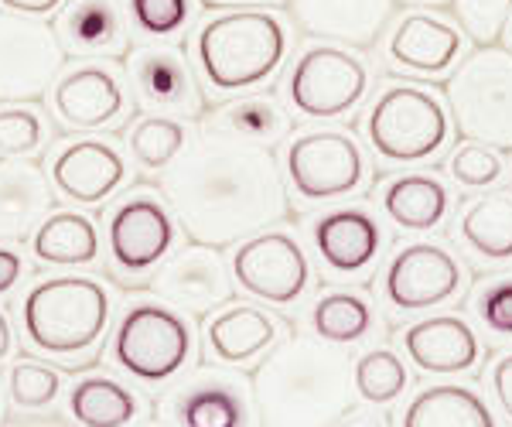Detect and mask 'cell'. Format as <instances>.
I'll return each mask as SVG.
<instances>
[{"label":"cell","instance_id":"obj_1","mask_svg":"<svg viewBox=\"0 0 512 427\" xmlns=\"http://www.w3.org/2000/svg\"><path fill=\"white\" fill-rule=\"evenodd\" d=\"M161 192L185 233L219 250L287 216V188L274 151L219 130H205L168 164Z\"/></svg>","mask_w":512,"mask_h":427},{"label":"cell","instance_id":"obj_2","mask_svg":"<svg viewBox=\"0 0 512 427\" xmlns=\"http://www.w3.org/2000/svg\"><path fill=\"white\" fill-rule=\"evenodd\" d=\"M352 363L325 339L294 335L253 376L260 427H335L352 410Z\"/></svg>","mask_w":512,"mask_h":427},{"label":"cell","instance_id":"obj_3","mask_svg":"<svg viewBox=\"0 0 512 427\" xmlns=\"http://www.w3.org/2000/svg\"><path fill=\"white\" fill-rule=\"evenodd\" d=\"M287 24L263 7L209 18L195 35V59L219 93H239L274 79L287 59Z\"/></svg>","mask_w":512,"mask_h":427},{"label":"cell","instance_id":"obj_4","mask_svg":"<svg viewBox=\"0 0 512 427\" xmlns=\"http://www.w3.org/2000/svg\"><path fill=\"white\" fill-rule=\"evenodd\" d=\"M21 325L31 346L48 356L72 359L93 352L110 325V291L96 277H48L24 298Z\"/></svg>","mask_w":512,"mask_h":427},{"label":"cell","instance_id":"obj_5","mask_svg":"<svg viewBox=\"0 0 512 427\" xmlns=\"http://www.w3.org/2000/svg\"><path fill=\"white\" fill-rule=\"evenodd\" d=\"M448 106L461 137L512 151V52L485 45L448 79Z\"/></svg>","mask_w":512,"mask_h":427},{"label":"cell","instance_id":"obj_6","mask_svg":"<svg viewBox=\"0 0 512 427\" xmlns=\"http://www.w3.org/2000/svg\"><path fill=\"white\" fill-rule=\"evenodd\" d=\"M366 134L379 158L427 161L448 144V110L424 86H390L369 110Z\"/></svg>","mask_w":512,"mask_h":427},{"label":"cell","instance_id":"obj_7","mask_svg":"<svg viewBox=\"0 0 512 427\" xmlns=\"http://www.w3.org/2000/svg\"><path fill=\"white\" fill-rule=\"evenodd\" d=\"M192 346V325L181 318V311L158 301H140L120 318L113 359L140 383H164L188 366Z\"/></svg>","mask_w":512,"mask_h":427},{"label":"cell","instance_id":"obj_8","mask_svg":"<svg viewBox=\"0 0 512 427\" xmlns=\"http://www.w3.org/2000/svg\"><path fill=\"white\" fill-rule=\"evenodd\" d=\"M369 72L359 55L335 45H311L297 55L287 76V100L301 117L335 120L362 103Z\"/></svg>","mask_w":512,"mask_h":427},{"label":"cell","instance_id":"obj_9","mask_svg":"<svg viewBox=\"0 0 512 427\" xmlns=\"http://www.w3.org/2000/svg\"><path fill=\"white\" fill-rule=\"evenodd\" d=\"M65 48L55 28L38 18L0 11V100H41L59 82Z\"/></svg>","mask_w":512,"mask_h":427},{"label":"cell","instance_id":"obj_10","mask_svg":"<svg viewBox=\"0 0 512 427\" xmlns=\"http://www.w3.org/2000/svg\"><path fill=\"white\" fill-rule=\"evenodd\" d=\"M287 178L308 202L342 199L362 185L366 158L345 130H311L287 147Z\"/></svg>","mask_w":512,"mask_h":427},{"label":"cell","instance_id":"obj_11","mask_svg":"<svg viewBox=\"0 0 512 427\" xmlns=\"http://www.w3.org/2000/svg\"><path fill=\"white\" fill-rule=\"evenodd\" d=\"M233 277L246 294L270 305H294L311 281L301 243L287 233H256L236 246Z\"/></svg>","mask_w":512,"mask_h":427},{"label":"cell","instance_id":"obj_12","mask_svg":"<svg viewBox=\"0 0 512 427\" xmlns=\"http://www.w3.org/2000/svg\"><path fill=\"white\" fill-rule=\"evenodd\" d=\"M106 240H110L113 264L123 274H147L175 246V219L154 195L137 192L110 212Z\"/></svg>","mask_w":512,"mask_h":427},{"label":"cell","instance_id":"obj_13","mask_svg":"<svg viewBox=\"0 0 512 427\" xmlns=\"http://www.w3.org/2000/svg\"><path fill=\"white\" fill-rule=\"evenodd\" d=\"M154 294L171 308H185L192 315H205L233 301V274L226 270L219 246H185L175 257L161 260L154 274Z\"/></svg>","mask_w":512,"mask_h":427},{"label":"cell","instance_id":"obj_14","mask_svg":"<svg viewBox=\"0 0 512 427\" xmlns=\"http://www.w3.org/2000/svg\"><path fill=\"white\" fill-rule=\"evenodd\" d=\"M386 301L400 311H424L444 305L461 291V267L444 246L410 243L393 257L383 281Z\"/></svg>","mask_w":512,"mask_h":427},{"label":"cell","instance_id":"obj_15","mask_svg":"<svg viewBox=\"0 0 512 427\" xmlns=\"http://www.w3.org/2000/svg\"><path fill=\"white\" fill-rule=\"evenodd\" d=\"M127 76L134 82L140 103L151 110L195 117L202 110V93L192 76V65L171 45H144L127 59Z\"/></svg>","mask_w":512,"mask_h":427},{"label":"cell","instance_id":"obj_16","mask_svg":"<svg viewBox=\"0 0 512 427\" xmlns=\"http://www.w3.org/2000/svg\"><path fill=\"white\" fill-rule=\"evenodd\" d=\"M127 182V161L113 144L99 137H79L65 144L52 161V185L65 199L99 205Z\"/></svg>","mask_w":512,"mask_h":427},{"label":"cell","instance_id":"obj_17","mask_svg":"<svg viewBox=\"0 0 512 427\" xmlns=\"http://www.w3.org/2000/svg\"><path fill=\"white\" fill-rule=\"evenodd\" d=\"M393 0H291V18L304 35L369 48L383 35Z\"/></svg>","mask_w":512,"mask_h":427},{"label":"cell","instance_id":"obj_18","mask_svg":"<svg viewBox=\"0 0 512 427\" xmlns=\"http://www.w3.org/2000/svg\"><path fill=\"white\" fill-rule=\"evenodd\" d=\"M52 178L38 161H0V243H24L52 212Z\"/></svg>","mask_w":512,"mask_h":427},{"label":"cell","instance_id":"obj_19","mask_svg":"<svg viewBox=\"0 0 512 427\" xmlns=\"http://www.w3.org/2000/svg\"><path fill=\"white\" fill-rule=\"evenodd\" d=\"M123 106H127V93L117 72H110L106 65H79L55 82V113L65 127H110L123 113Z\"/></svg>","mask_w":512,"mask_h":427},{"label":"cell","instance_id":"obj_20","mask_svg":"<svg viewBox=\"0 0 512 427\" xmlns=\"http://www.w3.org/2000/svg\"><path fill=\"white\" fill-rule=\"evenodd\" d=\"M461 48H465V35H461L454 24L434 14H407L393 28L386 55L393 65L410 72H424V76H441L448 72L454 62L461 59Z\"/></svg>","mask_w":512,"mask_h":427},{"label":"cell","instance_id":"obj_21","mask_svg":"<svg viewBox=\"0 0 512 427\" xmlns=\"http://www.w3.org/2000/svg\"><path fill=\"white\" fill-rule=\"evenodd\" d=\"M403 349L424 373H465L478 363V339L465 318L437 315L403 332Z\"/></svg>","mask_w":512,"mask_h":427},{"label":"cell","instance_id":"obj_22","mask_svg":"<svg viewBox=\"0 0 512 427\" xmlns=\"http://www.w3.org/2000/svg\"><path fill=\"white\" fill-rule=\"evenodd\" d=\"M315 246L328 270L359 274L376 260L383 246V229L362 209H335L315 223Z\"/></svg>","mask_w":512,"mask_h":427},{"label":"cell","instance_id":"obj_23","mask_svg":"<svg viewBox=\"0 0 512 427\" xmlns=\"http://www.w3.org/2000/svg\"><path fill=\"white\" fill-rule=\"evenodd\" d=\"M55 35L62 48L79 59L89 55H117L123 48L120 0H65Z\"/></svg>","mask_w":512,"mask_h":427},{"label":"cell","instance_id":"obj_24","mask_svg":"<svg viewBox=\"0 0 512 427\" xmlns=\"http://www.w3.org/2000/svg\"><path fill=\"white\" fill-rule=\"evenodd\" d=\"M277 342V322L256 305H229L205 325V349L219 363H250Z\"/></svg>","mask_w":512,"mask_h":427},{"label":"cell","instance_id":"obj_25","mask_svg":"<svg viewBox=\"0 0 512 427\" xmlns=\"http://www.w3.org/2000/svg\"><path fill=\"white\" fill-rule=\"evenodd\" d=\"M178 427H246V397L229 376H198L171 400Z\"/></svg>","mask_w":512,"mask_h":427},{"label":"cell","instance_id":"obj_26","mask_svg":"<svg viewBox=\"0 0 512 427\" xmlns=\"http://www.w3.org/2000/svg\"><path fill=\"white\" fill-rule=\"evenodd\" d=\"M31 250L48 267H89L99 257V229L82 212H55L35 229Z\"/></svg>","mask_w":512,"mask_h":427},{"label":"cell","instance_id":"obj_27","mask_svg":"<svg viewBox=\"0 0 512 427\" xmlns=\"http://www.w3.org/2000/svg\"><path fill=\"white\" fill-rule=\"evenodd\" d=\"M403 427H495V417L475 390L437 383L407 407Z\"/></svg>","mask_w":512,"mask_h":427},{"label":"cell","instance_id":"obj_28","mask_svg":"<svg viewBox=\"0 0 512 427\" xmlns=\"http://www.w3.org/2000/svg\"><path fill=\"white\" fill-rule=\"evenodd\" d=\"M383 212L396 226L427 233L448 212V188L431 175H403L383 188Z\"/></svg>","mask_w":512,"mask_h":427},{"label":"cell","instance_id":"obj_29","mask_svg":"<svg viewBox=\"0 0 512 427\" xmlns=\"http://www.w3.org/2000/svg\"><path fill=\"white\" fill-rule=\"evenodd\" d=\"M69 414L82 427H127L137 417V397L110 376H86L69 393Z\"/></svg>","mask_w":512,"mask_h":427},{"label":"cell","instance_id":"obj_30","mask_svg":"<svg viewBox=\"0 0 512 427\" xmlns=\"http://www.w3.org/2000/svg\"><path fill=\"white\" fill-rule=\"evenodd\" d=\"M461 240L485 260H512V195L495 192L461 212Z\"/></svg>","mask_w":512,"mask_h":427},{"label":"cell","instance_id":"obj_31","mask_svg":"<svg viewBox=\"0 0 512 427\" xmlns=\"http://www.w3.org/2000/svg\"><path fill=\"white\" fill-rule=\"evenodd\" d=\"M209 130H219V134H233L250 144L270 147L291 130V120H287V113L280 110V103L270 100V96H246V100L226 103L222 110L212 113Z\"/></svg>","mask_w":512,"mask_h":427},{"label":"cell","instance_id":"obj_32","mask_svg":"<svg viewBox=\"0 0 512 427\" xmlns=\"http://www.w3.org/2000/svg\"><path fill=\"white\" fill-rule=\"evenodd\" d=\"M311 325H315L318 339L332 342V346H352L373 328V308L366 298L349 291L325 294L311 311Z\"/></svg>","mask_w":512,"mask_h":427},{"label":"cell","instance_id":"obj_33","mask_svg":"<svg viewBox=\"0 0 512 427\" xmlns=\"http://www.w3.org/2000/svg\"><path fill=\"white\" fill-rule=\"evenodd\" d=\"M188 147V127L175 117H147L130 130V151L151 171L168 168Z\"/></svg>","mask_w":512,"mask_h":427},{"label":"cell","instance_id":"obj_34","mask_svg":"<svg viewBox=\"0 0 512 427\" xmlns=\"http://www.w3.org/2000/svg\"><path fill=\"white\" fill-rule=\"evenodd\" d=\"M355 393L369 404H393L407 390V366L390 349H373L352 366Z\"/></svg>","mask_w":512,"mask_h":427},{"label":"cell","instance_id":"obj_35","mask_svg":"<svg viewBox=\"0 0 512 427\" xmlns=\"http://www.w3.org/2000/svg\"><path fill=\"white\" fill-rule=\"evenodd\" d=\"M7 390H11V404L21 410H41L48 407L62 390V376L52 366L35 363V359H21L14 363L7 376Z\"/></svg>","mask_w":512,"mask_h":427},{"label":"cell","instance_id":"obj_36","mask_svg":"<svg viewBox=\"0 0 512 427\" xmlns=\"http://www.w3.org/2000/svg\"><path fill=\"white\" fill-rule=\"evenodd\" d=\"M45 144V120L35 106L7 103L0 106V154L28 158Z\"/></svg>","mask_w":512,"mask_h":427},{"label":"cell","instance_id":"obj_37","mask_svg":"<svg viewBox=\"0 0 512 427\" xmlns=\"http://www.w3.org/2000/svg\"><path fill=\"white\" fill-rule=\"evenodd\" d=\"M454 18L475 45H495L512 14V0H451Z\"/></svg>","mask_w":512,"mask_h":427},{"label":"cell","instance_id":"obj_38","mask_svg":"<svg viewBox=\"0 0 512 427\" xmlns=\"http://www.w3.org/2000/svg\"><path fill=\"white\" fill-rule=\"evenodd\" d=\"M127 14L144 35L171 38L192 21V0H127Z\"/></svg>","mask_w":512,"mask_h":427},{"label":"cell","instance_id":"obj_39","mask_svg":"<svg viewBox=\"0 0 512 427\" xmlns=\"http://www.w3.org/2000/svg\"><path fill=\"white\" fill-rule=\"evenodd\" d=\"M448 171H451L454 182L465 185V188H489L492 182L502 178V161L489 144L465 141L451 154Z\"/></svg>","mask_w":512,"mask_h":427},{"label":"cell","instance_id":"obj_40","mask_svg":"<svg viewBox=\"0 0 512 427\" xmlns=\"http://www.w3.org/2000/svg\"><path fill=\"white\" fill-rule=\"evenodd\" d=\"M478 311H482L485 325L499 335H512V277L495 281L478 298Z\"/></svg>","mask_w":512,"mask_h":427},{"label":"cell","instance_id":"obj_41","mask_svg":"<svg viewBox=\"0 0 512 427\" xmlns=\"http://www.w3.org/2000/svg\"><path fill=\"white\" fill-rule=\"evenodd\" d=\"M492 390H495L499 407L512 417V352H509V356H502L499 363L492 366Z\"/></svg>","mask_w":512,"mask_h":427},{"label":"cell","instance_id":"obj_42","mask_svg":"<svg viewBox=\"0 0 512 427\" xmlns=\"http://www.w3.org/2000/svg\"><path fill=\"white\" fill-rule=\"evenodd\" d=\"M24 277V260L18 250H11V246H0V294L14 291L18 281Z\"/></svg>","mask_w":512,"mask_h":427},{"label":"cell","instance_id":"obj_43","mask_svg":"<svg viewBox=\"0 0 512 427\" xmlns=\"http://www.w3.org/2000/svg\"><path fill=\"white\" fill-rule=\"evenodd\" d=\"M65 0H0V7L11 14H21V18H45V14H55Z\"/></svg>","mask_w":512,"mask_h":427},{"label":"cell","instance_id":"obj_44","mask_svg":"<svg viewBox=\"0 0 512 427\" xmlns=\"http://www.w3.org/2000/svg\"><path fill=\"white\" fill-rule=\"evenodd\" d=\"M205 7H229V11H246V7H280L291 4V0H202Z\"/></svg>","mask_w":512,"mask_h":427},{"label":"cell","instance_id":"obj_45","mask_svg":"<svg viewBox=\"0 0 512 427\" xmlns=\"http://www.w3.org/2000/svg\"><path fill=\"white\" fill-rule=\"evenodd\" d=\"M335 427H386V421L373 410H359V414H345Z\"/></svg>","mask_w":512,"mask_h":427},{"label":"cell","instance_id":"obj_46","mask_svg":"<svg viewBox=\"0 0 512 427\" xmlns=\"http://www.w3.org/2000/svg\"><path fill=\"white\" fill-rule=\"evenodd\" d=\"M14 349V335H11V322H7V315L0 311V359H7Z\"/></svg>","mask_w":512,"mask_h":427},{"label":"cell","instance_id":"obj_47","mask_svg":"<svg viewBox=\"0 0 512 427\" xmlns=\"http://www.w3.org/2000/svg\"><path fill=\"white\" fill-rule=\"evenodd\" d=\"M4 427H65V424H59V421H11Z\"/></svg>","mask_w":512,"mask_h":427}]
</instances>
